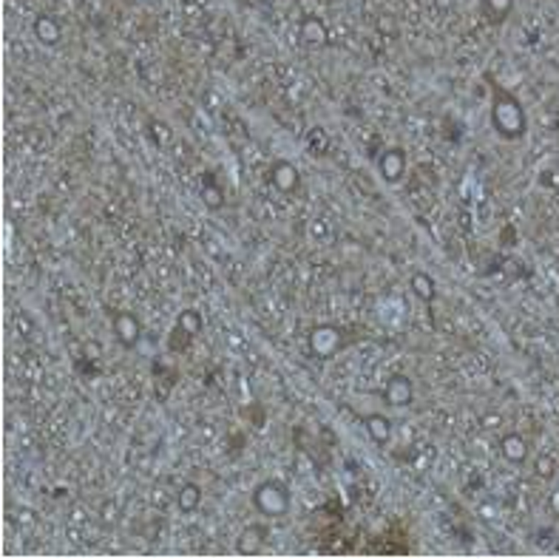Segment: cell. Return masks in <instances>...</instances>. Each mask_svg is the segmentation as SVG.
I'll use <instances>...</instances> for the list:
<instances>
[{"instance_id":"cell-1","label":"cell","mask_w":559,"mask_h":559,"mask_svg":"<svg viewBox=\"0 0 559 559\" xmlns=\"http://www.w3.org/2000/svg\"><path fill=\"white\" fill-rule=\"evenodd\" d=\"M488 83H491V91H494V111H491L494 128L500 131L506 139H519L525 134V114H522L517 97H511L506 88H500V83H494L491 74H488Z\"/></svg>"},{"instance_id":"cell-2","label":"cell","mask_w":559,"mask_h":559,"mask_svg":"<svg viewBox=\"0 0 559 559\" xmlns=\"http://www.w3.org/2000/svg\"><path fill=\"white\" fill-rule=\"evenodd\" d=\"M253 506L267 519H278L290 511V485L282 480H261L253 488Z\"/></svg>"},{"instance_id":"cell-3","label":"cell","mask_w":559,"mask_h":559,"mask_svg":"<svg viewBox=\"0 0 559 559\" xmlns=\"http://www.w3.org/2000/svg\"><path fill=\"white\" fill-rule=\"evenodd\" d=\"M108 318H111L114 338H117L126 350H134V347L139 344V338H142V327H139L137 316L128 313V309H111Z\"/></svg>"},{"instance_id":"cell-4","label":"cell","mask_w":559,"mask_h":559,"mask_svg":"<svg viewBox=\"0 0 559 559\" xmlns=\"http://www.w3.org/2000/svg\"><path fill=\"white\" fill-rule=\"evenodd\" d=\"M341 341H344V335H341L338 327H316L309 332L307 344H309V352L316 358H332L341 350Z\"/></svg>"},{"instance_id":"cell-5","label":"cell","mask_w":559,"mask_h":559,"mask_svg":"<svg viewBox=\"0 0 559 559\" xmlns=\"http://www.w3.org/2000/svg\"><path fill=\"white\" fill-rule=\"evenodd\" d=\"M412 400H415V384L406 375H392L389 384L384 386V403L386 406L403 409V406H409Z\"/></svg>"},{"instance_id":"cell-6","label":"cell","mask_w":559,"mask_h":559,"mask_svg":"<svg viewBox=\"0 0 559 559\" xmlns=\"http://www.w3.org/2000/svg\"><path fill=\"white\" fill-rule=\"evenodd\" d=\"M378 171L386 182H400L403 173H406V153H403V148H386L378 160Z\"/></svg>"},{"instance_id":"cell-7","label":"cell","mask_w":559,"mask_h":559,"mask_svg":"<svg viewBox=\"0 0 559 559\" xmlns=\"http://www.w3.org/2000/svg\"><path fill=\"white\" fill-rule=\"evenodd\" d=\"M267 525H247L244 531H241V537L236 540V548H239V553H259L261 551V545H264V540H267Z\"/></svg>"},{"instance_id":"cell-8","label":"cell","mask_w":559,"mask_h":559,"mask_svg":"<svg viewBox=\"0 0 559 559\" xmlns=\"http://www.w3.org/2000/svg\"><path fill=\"white\" fill-rule=\"evenodd\" d=\"M363 429H366V434L372 440H375L378 446H386L389 440H392V423H389V418L386 415H366L363 418Z\"/></svg>"},{"instance_id":"cell-9","label":"cell","mask_w":559,"mask_h":559,"mask_svg":"<svg viewBox=\"0 0 559 559\" xmlns=\"http://www.w3.org/2000/svg\"><path fill=\"white\" fill-rule=\"evenodd\" d=\"M270 179L282 194H290V191L298 188V171L290 162H275L273 171H270Z\"/></svg>"},{"instance_id":"cell-10","label":"cell","mask_w":559,"mask_h":559,"mask_svg":"<svg viewBox=\"0 0 559 559\" xmlns=\"http://www.w3.org/2000/svg\"><path fill=\"white\" fill-rule=\"evenodd\" d=\"M202 503V485L199 483H184L179 488V497H176V506L182 514H194Z\"/></svg>"},{"instance_id":"cell-11","label":"cell","mask_w":559,"mask_h":559,"mask_svg":"<svg viewBox=\"0 0 559 559\" xmlns=\"http://www.w3.org/2000/svg\"><path fill=\"white\" fill-rule=\"evenodd\" d=\"M500 452L511 463H522L528 457V446H525V440L519 438V434H506L503 443H500Z\"/></svg>"},{"instance_id":"cell-12","label":"cell","mask_w":559,"mask_h":559,"mask_svg":"<svg viewBox=\"0 0 559 559\" xmlns=\"http://www.w3.org/2000/svg\"><path fill=\"white\" fill-rule=\"evenodd\" d=\"M301 37L309 43V46H321L327 43V26L318 20V17H307L301 23Z\"/></svg>"},{"instance_id":"cell-13","label":"cell","mask_w":559,"mask_h":559,"mask_svg":"<svg viewBox=\"0 0 559 559\" xmlns=\"http://www.w3.org/2000/svg\"><path fill=\"white\" fill-rule=\"evenodd\" d=\"M412 293H415L420 301H434V298H438V284H434L431 275L415 273V275H412Z\"/></svg>"},{"instance_id":"cell-14","label":"cell","mask_w":559,"mask_h":559,"mask_svg":"<svg viewBox=\"0 0 559 559\" xmlns=\"http://www.w3.org/2000/svg\"><path fill=\"white\" fill-rule=\"evenodd\" d=\"M176 327L184 332V335H199L202 332V327H205V321H202V316H199V309H182L179 313V318H176Z\"/></svg>"},{"instance_id":"cell-15","label":"cell","mask_w":559,"mask_h":559,"mask_svg":"<svg viewBox=\"0 0 559 559\" xmlns=\"http://www.w3.org/2000/svg\"><path fill=\"white\" fill-rule=\"evenodd\" d=\"M35 32H37V37H40L46 46H51V43H57V40H60V26H57L51 17H37V23H35Z\"/></svg>"},{"instance_id":"cell-16","label":"cell","mask_w":559,"mask_h":559,"mask_svg":"<svg viewBox=\"0 0 559 559\" xmlns=\"http://www.w3.org/2000/svg\"><path fill=\"white\" fill-rule=\"evenodd\" d=\"M307 145H309V150H313L316 157H318V153H327L329 139H327V134H324L321 128H313V131L307 134Z\"/></svg>"},{"instance_id":"cell-17","label":"cell","mask_w":559,"mask_h":559,"mask_svg":"<svg viewBox=\"0 0 559 559\" xmlns=\"http://www.w3.org/2000/svg\"><path fill=\"white\" fill-rule=\"evenodd\" d=\"M202 199H205V205H207V207H213V210H219V207L225 205L222 188H219V184H213V188H210V182H207L205 188H202Z\"/></svg>"},{"instance_id":"cell-18","label":"cell","mask_w":559,"mask_h":559,"mask_svg":"<svg viewBox=\"0 0 559 559\" xmlns=\"http://www.w3.org/2000/svg\"><path fill=\"white\" fill-rule=\"evenodd\" d=\"M488 9L494 12V17H503L508 9H511V0H485Z\"/></svg>"},{"instance_id":"cell-19","label":"cell","mask_w":559,"mask_h":559,"mask_svg":"<svg viewBox=\"0 0 559 559\" xmlns=\"http://www.w3.org/2000/svg\"><path fill=\"white\" fill-rule=\"evenodd\" d=\"M537 474H540V477H551V474H553V463H551L548 457H540V460H537Z\"/></svg>"}]
</instances>
